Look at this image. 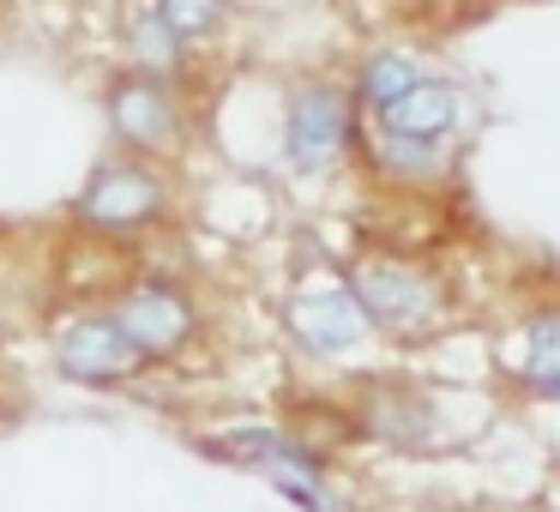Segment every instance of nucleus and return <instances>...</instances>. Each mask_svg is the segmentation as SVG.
Listing matches in <instances>:
<instances>
[{
    "label": "nucleus",
    "instance_id": "obj_15",
    "mask_svg": "<svg viewBox=\"0 0 560 512\" xmlns=\"http://www.w3.org/2000/svg\"><path fill=\"white\" fill-rule=\"evenodd\" d=\"M555 512H560V488H555Z\"/></svg>",
    "mask_w": 560,
    "mask_h": 512
},
{
    "label": "nucleus",
    "instance_id": "obj_11",
    "mask_svg": "<svg viewBox=\"0 0 560 512\" xmlns=\"http://www.w3.org/2000/svg\"><path fill=\"white\" fill-rule=\"evenodd\" d=\"M524 380L530 386L560 380V314H536L524 326Z\"/></svg>",
    "mask_w": 560,
    "mask_h": 512
},
{
    "label": "nucleus",
    "instance_id": "obj_10",
    "mask_svg": "<svg viewBox=\"0 0 560 512\" xmlns=\"http://www.w3.org/2000/svg\"><path fill=\"white\" fill-rule=\"evenodd\" d=\"M127 43H133V55L145 61V73H170V67H182V43H187V37L158 13V7H151V13H139V19H133Z\"/></svg>",
    "mask_w": 560,
    "mask_h": 512
},
{
    "label": "nucleus",
    "instance_id": "obj_14",
    "mask_svg": "<svg viewBox=\"0 0 560 512\" xmlns=\"http://www.w3.org/2000/svg\"><path fill=\"white\" fill-rule=\"evenodd\" d=\"M536 392H542V398H560V380H542Z\"/></svg>",
    "mask_w": 560,
    "mask_h": 512
},
{
    "label": "nucleus",
    "instance_id": "obj_6",
    "mask_svg": "<svg viewBox=\"0 0 560 512\" xmlns=\"http://www.w3.org/2000/svg\"><path fill=\"white\" fill-rule=\"evenodd\" d=\"M283 319H290V331L307 344V350H319V356L350 350V344H362V331H368V307H362V295H355V283H350V290L326 283V290L290 295Z\"/></svg>",
    "mask_w": 560,
    "mask_h": 512
},
{
    "label": "nucleus",
    "instance_id": "obj_5",
    "mask_svg": "<svg viewBox=\"0 0 560 512\" xmlns=\"http://www.w3.org/2000/svg\"><path fill=\"white\" fill-rule=\"evenodd\" d=\"M350 139V97L338 85H302L290 97V121H283V151L295 170H319L331 163Z\"/></svg>",
    "mask_w": 560,
    "mask_h": 512
},
{
    "label": "nucleus",
    "instance_id": "obj_4",
    "mask_svg": "<svg viewBox=\"0 0 560 512\" xmlns=\"http://www.w3.org/2000/svg\"><path fill=\"white\" fill-rule=\"evenodd\" d=\"M55 362H61L67 380H79V386H115V380L133 374V362H145V356L133 350V338H127L121 326L109 319H67L61 338H55Z\"/></svg>",
    "mask_w": 560,
    "mask_h": 512
},
{
    "label": "nucleus",
    "instance_id": "obj_13",
    "mask_svg": "<svg viewBox=\"0 0 560 512\" xmlns=\"http://www.w3.org/2000/svg\"><path fill=\"white\" fill-rule=\"evenodd\" d=\"M158 13L194 43V37H211V31L230 19V0H158Z\"/></svg>",
    "mask_w": 560,
    "mask_h": 512
},
{
    "label": "nucleus",
    "instance_id": "obj_3",
    "mask_svg": "<svg viewBox=\"0 0 560 512\" xmlns=\"http://www.w3.org/2000/svg\"><path fill=\"white\" fill-rule=\"evenodd\" d=\"M115 326L133 338L145 362H170L187 338H194V302L182 283H139L115 302Z\"/></svg>",
    "mask_w": 560,
    "mask_h": 512
},
{
    "label": "nucleus",
    "instance_id": "obj_7",
    "mask_svg": "<svg viewBox=\"0 0 560 512\" xmlns=\"http://www.w3.org/2000/svg\"><path fill=\"white\" fill-rule=\"evenodd\" d=\"M109 121H115V133H121L133 151H158V146L175 139L182 115H175V97L163 91V79L133 73V79H121V85L109 91Z\"/></svg>",
    "mask_w": 560,
    "mask_h": 512
},
{
    "label": "nucleus",
    "instance_id": "obj_9",
    "mask_svg": "<svg viewBox=\"0 0 560 512\" xmlns=\"http://www.w3.org/2000/svg\"><path fill=\"white\" fill-rule=\"evenodd\" d=\"M374 163L392 175H410V182H428V175H440V146L422 133H392V127H380Z\"/></svg>",
    "mask_w": 560,
    "mask_h": 512
},
{
    "label": "nucleus",
    "instance_id": "obj_2",
    "mask_svg": "<svg viewBox=\"0 0 560 512\" xmlns=\"http://www.w3.org/2000/svg\"><path fill=\"white\" fill-rule=\"evenodd\" d=\"M355 295L368 307V326L380 331H422L440 319V290L416 266L368 259V266H355Z\"/></svg>",
    "mask_w": 560,
    "mask_h": 512
},
{
    "label": "nucleus",
    "instance_id": "obj_8",
    "mask_svg": "<svg viewBox=\"0 0 560 512\" xmlns=\"http://www.w3.org/2000/svg\"><path fill=\"white\" fill-rule=\"evenodd\" d=\"M464 91L458 85H434V79H416L404 97H392L386 109H374L380 115V127H392V133H422V139H440V133H452V127L464 121Z\"/></svg>",
    "mask_w": 560,
    "mask_h": 512
},
{
    "label": "nucleus",
    "instance_id": "obj_12",
    "mask_svg": "<svg viewBox=\"0 0 560 512\" xmlns=\"http://www.w3.org/2000/svg\"><path fill=\"white\" fill-rule=\"evenodd\" d=\"M416 79H422V73H416L410 55H374V61L362 67V97L374 103V109H386V103H392V97H404V91H410Z\"/></svg>",
    "mask_w": 560,
    "mask_h": 512
},
{
    "label": "nucleus",
    "instance_id": "obj_1",
    "mask_svg": "<svg viewBox=\"0 0 560 512\" xmlns=\"http://www.w3.org/2000/svg\"><path fill=\"white\" fill-rule=\"evenodd\" d=\"M163 211H170V194H163V182L145 163H103L85 182V194H79L73 218L91 223V230L133 235V230H151Z\"/></svg>",
    "mask_w": 560,
    "mask_h": 512
}]
</instances>
